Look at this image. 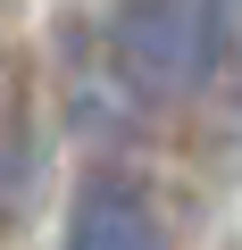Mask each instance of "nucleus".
Segmentation results:
<instances>
[{
	"mask_svg": "<svg viewBox=\"0 0 242 250\" xmlns=\"http://www.w3.org/2000/svg\"><path fill=\"white\" fill-rule=\"evenodd\" d=\"M34 184H42V142H34V117H25V100H0V233H9V225H25Z\"/></svg>",
	"mask_w": 242,
	"mask_h": 250,
	"instance_id": "obj_3",
	"label": "nucleus"
},
{
	"mask_svg": "<svg viewBox=\"0 0 242 250\" xmlns=\"http://www.w3.org/2000/svg\"><path fill=\"white\" fill-rule=\"evenodd\" d=\"M0 83H9V50H0ZM0 100H9V92H0Z\"/></svg>",
	"mask_w": 242,
	"mask_h": 250,
	"instance_id": "obj_4",
	"label": "nucleus"
},
{
	"mask_svg": "<svg viewBox=\"0 0 242 250\" xmlns=\"http://www.w3.org/2000/svg\"><path fill=\"white\" fill-rule=\"evenodd\" d=\"M67 250H167V217L142 175L92 167L67 200Z\"/></svg>",
	"mask_w": 242,
	"mask_h": 250,
	"instance_id": "obj_2",
	"label": "nucleus"
},
{
	"mask_svg": "<svg viewBox=\"0 0 242 250\" xmlns=\"http://www.w3.org/2000/svg\"><path fill=\"white\" fill-rule=\"evenodd\" d=\"M100 50H109V75L126 83V100H142V108L200 92L234 59L217 0H117L100 17Z\"/></svg>",
	"mask_w": 242,
	"mask_h": 250,
	"instance_id": "obj_1",
	"label": "nucleus"
}]
</instances>
